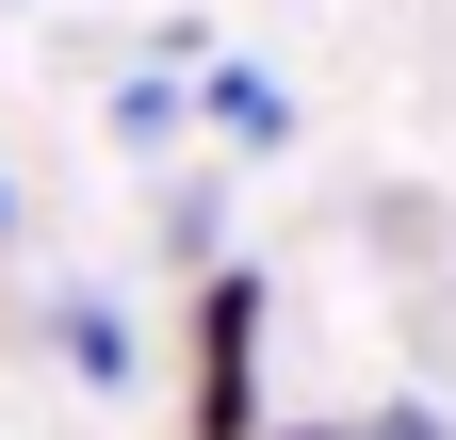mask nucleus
<instances>
[{
  "mask_svg": "<svg viewBox=\"0 0 456 440\" xmlns=\"http://www.w3.org/2000/svg\"><path fill=\"white\" fill-rule=\"evenodd\" d=\"M196 440H261V278L196 294Z\"/></svg>",
  "mask_w": 456,
  "mask_h": 440,
  "instance_id": "nucleus-1",
  "label": "nucleus"
},
{
  "mask_svg": "<svg viewBox=\"0 0 456 440\" xmlns=\"http://www.w3.org/2000/svg\"><path fill=\"white\" fill-rule=\"evenodd\" d=\"M196 115H212L228 147H277V131H294V98H277L261 66H212V82H196Z\"/></svg>",
  "mask_w": 456,
  "mask_h": 440,
  "instance_id": "nucleus-2",
  "label": "nucleus"
},
{
  "mask_svg": "<svg viewBox=\"0 0 456 440\" xmlns=\"http://www.w3.org/2000/svg\"><path fill=\"white\" fill-rule=\"evenodd\" d=\"M66 375H82V392H114V375H131V326H114L98 294H66Z\"/></svg>",
  "mask_w": 456,
  "mask_h": 440,
  "instance_id": "nucleus-3",
  "label": "nucleus"
},
{
  "mask_svg": "<svg viewBox=\"0 0 456 440\" xmlns=\"http://www.w3.org/2000/svg\"><path fill=\"white\" fill-rule=\"evenodd\" d=\"M359 440H456V424H440V408H375Z\"/></svg>",
  "mask_w": 456,
  "mask_h": 440,
  "instance_id": "nucleus-4",
  "label": "nucleus"
},
{
  "mask_svg": "<svg viewBox=\"0 0 456 440\" xmlns=\"http://www.w3.org/2000/svg\"><path fill=\"white\" fill-rule=\"evenodd\" d=\"M277 440H359V424H277Z\"/></svg>",
  "mask_w": 456,
  "mask_h": 440,
  "instance_id": "nucleus-5",
  "label": "nucleus"
},
{
  "mask_svg": "<svg viewBox=\"0 0 456 440\" xmlns=\"http://www.w3.org/2000/svg\"><path fill=\"white\" fill-rule=\"evenodd\" d=\"M0 229H17V196H0Z\"/></svg>",
  "mask_w": 456,
  "mask_h": 440,
  "instance_id": "nucleus-6",
  "label": "nucleus"
}]
</instances>
